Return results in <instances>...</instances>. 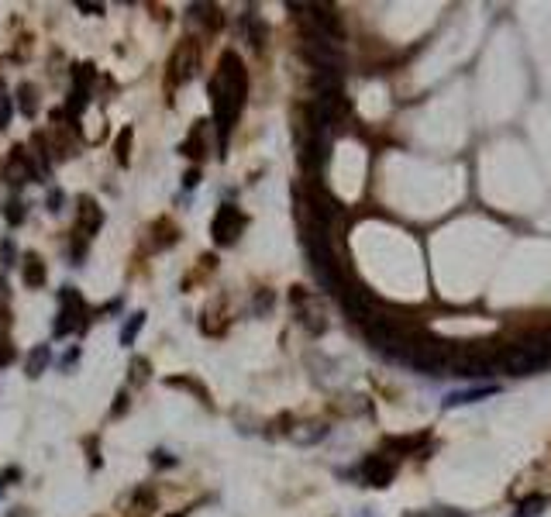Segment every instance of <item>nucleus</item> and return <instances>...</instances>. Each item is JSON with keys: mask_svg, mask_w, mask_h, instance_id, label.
Here are the masks:
<instances>
[{"mask_svg": "<svg viewBox=\"0 0 551 517\" xmlns=\"http://www.w3.org/2000/svg\"><path fill=\"white\" fill-rule=\"evenodd\" d=\"M548 507V496H527L524 503H520V517H534V514H541Z\"/></svg>", "mask_w": 551, "mask_h": 517, "instance_id": "nucleus-11", "label": "nucleus"}, {"mask_svg": "<svg viewBox=\"0 0 551 517\" xmlns=\"http://www.w3.org/2000/svg\"><path fill=\"white\" fill-rule=\"evenodd\" d=\"M493 393H499L496 383H486V386H475V390H455V393L445 397V410L465 407V404H475V400H486V397H493Z\"/></svg>", "mask_w": 551, "mask_h": 517, "instance_id": "nucleus-6", "label": "nucleus"}, {"mask_svg": "<svg viewBox=\"0 0 551 517\" xmlns=\"http://www.w3.org/2000/svg\"><path fill=\"white\" fill-rule=\"evenodd\" d=\"M45 366H49V345H38L32 352V359H28V373L38 376V373H45Z\"/></svg>", "mask_w": 551, "mask_h": 517, "instance_id": "nucleus-10", "label": "nucleus"}, {"mask_svg": "<svg viewBox=\"0 0 551 517\" xmlns=\"http://www.w3.org/2000/svg\"><path fill=\"white\" fill-rule=\"evenodd\" d=\"M241 228H245L241 210L231 207V204H224V207L217 210V217H214V238H217V245H234L238 234H241Z\"/></svg>", "mask_w": 551, "mask_h": 517, "instance_id": "nucleus-3", "label": "nucleus"}, {"mask_svg": "<svg viewBox=\"0 0 551 517\" xmlns=\"http://www.w3.org/2000/svg\"><path fill=\"white\" fill-rule=\"evenodd\" d=\"M245 94H248V76H245V66L234 52H224L221 56V69L217 76L210 80V104H214V121L221 128V135L231 131L234 118L241 114V104H245Z\"/></svg>", "mask_w": 551, "mask_h": 517, "instance_id": "nucleus-1", "label": "nucleus"}, {"mask_svg": "<svg viewBox=\"0 0 551 517\" xmlns=\"http://www.w3.org/2000/svg\"><path fill=\"white\" fill-rule=\"evenodd\" d=\"M59 204H63V193L52 190V193H49V210H59Z\"/></svg>", "mask_w": 551, "mask_h": 517, "instance_id": "nucleus-15", "label": "nucleus"}, {"mask_svg": "<svg viewBox=\"0 0 551 517\" xmlns=\"http://www.w3.org/2000/svg\"><path fill=\"white\" fill-rule=\"evenodd\" d=\"M59 304H63V311H59V321H56V335H69V331H76V328H83V300H80V294L76 290H63L59 294Z\"/></svg>", "mask_w": 551, "mask_h": 517, "instance_id": "nucleus-2", "label": "nucleus"}, {"mask_svg": "<svg viewBox=\"0 0 551 517\" xmlns=\"http://www.w3.org/2000/svg\"><path fill=\"white\" fill-rule=\"evenodd\" d=\"M362 472H366V483H369V486H386V483L393 479L396 465H393L386 455H372V459H366Z\"/></svg>", "mask_w": 551, "mask_h": 517, "instance_id": "nucleus-5", "label": "nucleus"}, {"mask_svg": "<svg viewBox=\"0 0 551 517\" xmlns=\"http://www.w3.org/2000/svg\"><path fill=\"white\" fill-rule=\"evenodd\" d=\"M18 97H21V111H25L28 118H35V111H38V90H35L32 83H25V87L18 90Z\"/></svg>", "mask_w": 551, "mask_h": 517, "instance_id": "nucleus-8", "label": "nucleus"}, {"mask_svg": "<svg viewBox=\"0 0 551 517\" xmlns=\"http://www.w3.org/2000/svg\"><path fill=\"white\" fill-rule=\"evenodd\" d=\"M11 355H14V349H11V342H8V335L0 331V366L4 362H11Z\"/></svg>", "mask_w": 551, "mask_h": 517, "instance_id": "nucleus-14", "label": "nucleus"}, {"mask_svg": "<svg viewBox=\"0 0 551 517\" xmlns=\"http://www.w3.org/2000/svg\"><path fill=\"white\" fill-rule=\"evenodd\" d=\"M25 263H28V266H25V283H28V287H42V283H45V266H42V258H38V255H28Z\"/></svg>", "mask_w": 551, "mask_h": 517, "instance_id": "nucleus-7", "label": "nucleus"}, {"mask_svg": "<svg viewBox=\"0 0 551 517\" xmlns=\"http://www.w3.org/2000/svg\"><path fill=\"white\" fill-rule=\"evenodd\" d=\"M8 124H11V97L0 94V128H8Z\"/></svg>", "mask_w": 551, "mask_h": 517, "instance_id": "nucleus-12", "label": "nucleus"}, {"mask_svg": "<svg viewBox=\"0 0 551 517\" xmlns=\"http://www.w3.org/2000/svg\"><path fill=\"white\" fill-rule=\"evenodd\" d=\"M193 69H196V45H193V42H183V45L172 52V59H169V87L186 83V80L193 76Z\"/></svg>", "mask_w": 551, "mask_h": 517, "instance_id": "nucleus-4", "label": "nucleus"}, {"mask_svg": "<svg viewBox=\"0 0 551 517\" xmlns=\"http://www.w3.org/2000/svg\"><path fill=\"white\" fill-rule=\"evenodd\" d=\"M128 145H131V128H124V131H121V142L114 145L117 155H121V162H128Z\"/></svg>", "mask_w": 551, "mask_h": 517, "instance_id": "nucleus-13", "label": "nucleus"}, {"mask_svg": "<svg viewBox=\"0 0 551 517\" xmlns=\"http://www.w3.org/2000/svg\"><path fill=\"white\" fill-rule=\"evenodd\" d=\"M21 221V204H11V224Z\"/></svg>", "mask_w": 551, "mask_h": 517, "instance_id": "nucleus-16", "label": "nucleus"}, {"mask_svg": "<svg viewBox=\"0 0 551 517\" xmlns=\"http://www.w3.org/2000/svg\"><path fill=\"white\" fill-rule=\"evenodd\" d=\"M142 324H145V314H131V321L121 328V345H135V338H138Z\"/></svg>", "mask_w": 551, "mask_h": 517, "instance_id": "nucleus-9", "label": "nucleus"}]
</instances>
